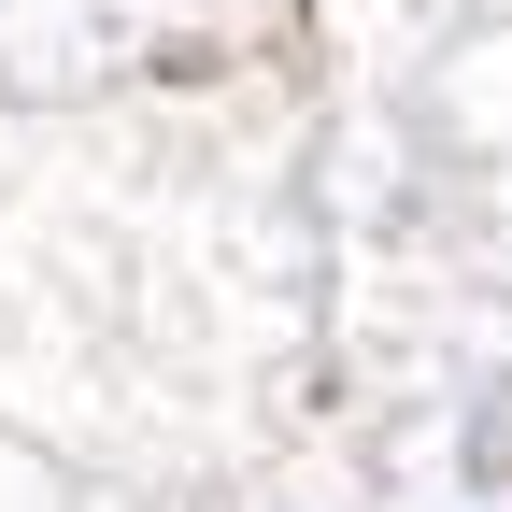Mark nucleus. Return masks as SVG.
I'll list each match as a JSON object with an SVG mask.
<instances>
[{"instance_id": "nucleus-1", "label": "nucleus", "mask_w": 512, "mask_h": 512, "mask_svg": "<svg viewBox=\"0 0 512 512\" xmlns=\"http://www.w3.org/2000/svg\"><path fill=\"white\" fill-rule=\"evenodd\" d=\"M200 29L214 0H0V86H114Z\"/></svg>"}]
</instances>
